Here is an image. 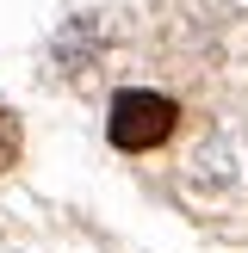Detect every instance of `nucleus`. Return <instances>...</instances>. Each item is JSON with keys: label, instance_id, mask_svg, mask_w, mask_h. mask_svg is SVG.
<instances>
[{"label": "nucleus", "instance_id": "nucleus-2", "mask_svg": "<svg viewBox=\"0 0 248 253\" xmlns=\"http://www.w3.org/2000/svg\"><path fill=\"white\" fill-rule=\"evenodd\" d=\"M19 148H25V130H19V118H12L6 105H0V173L19 161Z\"/></svg>", "mask_w": 248, "mask_h": 253}, {"label": "nucleus", "instance_id": "nucleus-1", "mask_svg": "<svg viewBox=\"0 0 248 253\" xmlns=\"http://www.w3.org/2000/svg\"><path fill=\"white\" fill-rule=\"evenodd\" d=\"M174 130H180V105H174L168 93H149V86H124V93L112 99L106 136H112V148H124V155H149V148H161Z\"/></svg>", "mask_w": 248, "mask_h": 253}]
</instances>
